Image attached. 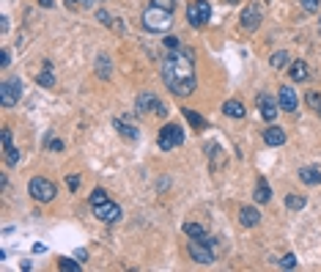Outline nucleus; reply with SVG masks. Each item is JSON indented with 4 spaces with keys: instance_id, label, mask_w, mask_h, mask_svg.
Listing matches in <instances>:
<instances>
[{
    "instance_id": "obj_25",
    "label": "nucleus",
    "mask_w": 321,
    "mask_h": 272,
    "mask_svg": "<svg viewBox=\"0 0 321 272\" xmlns=\"http://www.w3.org/2000/svg\"><path fill=\"white\" fill-rule=\"evenodd\" d=\"M58 267L66 269V272H80V269H83V264H80V261H72V258H60Z\"/></svg>"
},
{
    "instance_id": "obj_13",
    "label": "nucleus",
    "mask_w": 321,
    "mask_h": 272,
    "mask_svg": "<svg viewBox=\"0 0 321 272\" xmlns=\"http://www.w3.org/2000/svg\"><path fill=\"white\" fill-rule=\"evenodd\" d=\"M239 223H242V226H247V228L258 226V223H261V212H258V209H252V206H239Z\"/></svg>"
},
{
    "instance_id": "obj_12",
    "label": "nucleus",
    "mask_w": 321,
    "mask_h": 272,
    "mask_svg": "<svg viewBox=\"0 0 321 272\" xmlns=\"http://www.w3.org/2000/svg\"><path fill=\"white\" fill-rule=\"evenodd\" d=\"M277 102H280V107H283L285 113H297V94H294L291 85H283V88H280Z\"/></svg>"
},
{
    "instance_id": "obj_28",
    "label": "nucleus",
    "mask_w": 321,
    "mask_h": 272,
    "mask_svg": "<svg viewBox=\"0 0 321 272\" xmlns=\"http://www.w3.org/2000/svg\"><path fill=\"white\" fill-rule=\"evenodd\" d=\"M97 72H99V77H110V61H107L105 55H99V61H97Z\"/></svg>"
},
{
    "instance_id": "obj_3",
    "label": "nucleus",
    "mask_w": 321,
    "mask_h": 272,
    "mask_svg": "<svg viewBox=\"0 0 321 272\" xmlns=\"http://www.w3.org/2000/svg\"><path fill=\"white\" fill-rule=\"evenodd\" d=\"M28 193L33 201H42V203H50L52 198L58 195V187L52 185L50 179H42V176H36V179H30L28 185Z\"/></svg>"
},
{
    "instance_id": "obj_37",
    "label": "nucleus",
    "mask_w": 321,
    "mask_h": 272,
    "mask_svg": "<svg viewBox=\"0 0 321 272\" xmlns=\"http://www.w3.org/2000/svg\"><path fill=\"white\" fill-rule=\"evenodd\" d=\"M0 66H3V69L9 66V50H3V52H0Z\"/></svg>"
},
{
    "instance_id": "obj_4",
    "label": "nucleus",
    "mask_w": 321,
    "mask_h": 272,
    "mask_svg": "<svg viewBox=\"0 0 321 272\" xmlns=\"http://www.w3.org/2000/svg\"><path fill=\"white\" fill-rule=\"evenodd\" d=\"M187 19L192 28H203V25L211 19V6L209 0H192V3L187 6Z\"/></svg>"
},
{
    "instance_id": "obj_43",
    "label": "nucleus",
    "mask_w": 321,
    "mask_h": 272,
    "mask_svg": "<svg viewBox=\"0 0 321 272\" xmlns=\"http://www.w3.org/2000/svg\"><path fill=\"white\" fill-rule=\"evenodd\" d=\"M318 31H321V22H318Z\"/></svg>"
},
{
    "instance_id": "obj_30",
    "label": "nucleus",
    "mask_w": 321,
    "mask_h": 272,
    "mask_svg": "<svg viewBox=\"0 0 321 272\" xmlns=\"http://www.w3.org/2000/svg\"><path fill=\"white\" fill-rule=\"evenodd\" d=\"M6 162H9V165H19V152H17L14 146L6 148Z\"/></svg>"
},
{
    "instance_id": "obj_8",
    "label": "nucleus",
    "mask_w": 321,
    "mask_h": 272,
    "mask_svg": "<svg viewBox=\"0 0 321 272\" xmlns=\"http://www.w3.org/2000/svg\"><path fill=\"white\" fill-rule=\"evenodd\" d=\"M138 110H140V113H156V115H165V113H168L165 105L159 102V97H156V94H151V91H143L140 97H138Z\"/></svg>"
},
{
    "instance_id": "obj_1",
    "label": "nucleus",
    "mask_w": 321,
    "mask_h": 272,
    "mask_svg": "<svg viewBox=\"0 0 321 272\" xmlns=\"http://www.w3.org/2000/svg\"><path fill=\"white\" fill-rule=\"evenodd\" d=\"M162 80H165L168 91L173 97H189L195 91V64H192V52L184 50L168 55L162 61Z\"/></svg>"
},
{
    "instance_id": "obj_26",
    "label": "nucleus",
    "mask_w": 321,
    "mask_h": 272,
    "mask_svg": "<svg viewBox=\"0 0 321 272\" xmlns=\"http://www.w3.org/2000/svg\"><path fill=\"white\" fill-rule=\"evenodd\" d=\"M305 102H307V105H310L316 113H321V97H318L316 91H307V94H305Z\"/></svg>"
},
{
    "instance_id": "obj_15",
    "label": "nucleus",
    "mask_w": 321,
    "mask_h": 272,
    "mask_svg": "<svg viewBox=\"0 0 321 272\" xmlns=\"http://www.w3.org/2000/svg\"><path fill=\"white\" fill-rule=\"evenodd\" d=\"M222 113L228 115V118H244V113H247V110H244V105L239 99H228L222 105Z\"/></svg>"
},
{
    "instance_id": "obj_34",
    "label": "nucleus",
    "mask_w": 321,
    "mask_h": 272,
    "mask_svg": "<svg viewBox=\"0 0 321 272\" xmlns=\"http://www.w3.org/2000/svg\"><path fill=\"white\" fill-rule=\"evenodd\" d=\"M305 11H318V0H299Z\"/></svg>"
},
{
    "instance_id": "obj_39",
    "label": "nucleus",
    "mask_w": 321,
    "mask_h": 272,
    "mask_svg": "<svg viewBox=\"0 0 321 272\" xmlns=\"http://www.w3.org/2000/svg\"><path fill=\"white\" fill-rule=\"evenodd\" d=\"M42 6H47V9H50V6H52V0H42Z\"/></svg>"
},
{
    "instance_id": "obj_7",
    "label": "nucleus",
    "mask_w": 321,
    "mask_h": 272,
    "mask_svg": "<svg viewBox=\"0 0 321 272\" xmlns=\"http://www.w3.org/2000/svg\"><path fill=\"white\" fill-rule=\"evenodd\" d=\"M189 256H192V261L203 264V267L214 264V253H211V245H206L203 239H192V242H189Z\"/></svg>"
},
{
    "instance_id": "obj_23",
    "label": "nucleus",
    "mask_w": 321,
    "mask_h": 272,
    "mask_svg": "<svg viewBox=\"0 0 321 272\" xmlns=\"http://www.w3.org/2000/svg\"><path fill=\"white\" fill-rule=\"evenodd\" d=\"M269 64L275 66V69H283V66H291V58H288V52H275V55L269 58Z\"/></svg>"
},
{
    "instance_id": "obj_29",
    "label": "nucleus",
    "mask_w": 321,
    "mask_h": 272,
    "mask_svg": "<svg viewBox=\"0 0 321 272\" xmlns=\"http://www.w3.org/2000/svg\"><path fill=\"white\" fill-rule=\"evenodd\" d=\"M280 267H283V269H294V267H297V256H294V253H285L283 258H280Z\"/></svg>"
},
{
    "instance_id": "obj_6",
    "label": "nucleus",
    "mask_w": 321,
    "mask_h": 272,
    "mask_svg": "<svg viewBox=\"0 0 321 272\" xmlns=\"http://www.w3.org/2000/svg\"><path fill=\"white\" fill-rule=\"evenodd\" d=\"M19 97H22V80H6L3 85H0V105L3 107H14Z\"/></svg>"
},
{
    "instance_id": "obj_14",
    "label": "nucleus",
    "mask_w": 321,
    "mask_h": 272,
    "mask_svg": "<svg viewBox=\"0 0 321 272\" xmlns=\"http://www.w3.org/2000/svg\"><path fill=\"white\" fill-rule=\"evenodd\" d=\"M264 143H266V146H283V143H285V132H283L280 127L264 129Z\"/></svg>"
},
{
    "instance_id": "obj_42",
    "label": "nucleus",
    "mask_w": 321,
    "mask_h": 272,
    "mask_svg": "<svg viewBox=\"0 0 321 272\" xmlns=\"http://www.w3.org/2000/svg\"><path fill=\"white\" fill-rule=\"evenodd\" d=\"M69 3H77V0H69Z\"/></svg>"
},
{
    "instance_id": "obj_5",
    "label": "nucleus",
    "mask_w": 321,
    "mask_h": 272,
    "mask_svg": "<svg viewBox=\"0 0 321 272\" xmlns=\"http://www.w3.org/2000/svg\"><path fill=\"white\" fill-rule=\"evenodd\" d=\"M184 143V129L179 124H165L159 129V148L162 152H173L176 146Z\"/></svg>"
},
{
    "instance_id": "obj_36",
    "label": "nucleus",
    "mask_w": 321,
    "mask_h": 272,
    "mask_svg": "<svg viewBox=\"0 0 321 272\" xmlns=\"http://www.w3.org/2000/svg\"><path fill=\"white\" fill-rule=\"evenodd\" d=\"M97 19L102 25H107V22H110V14H107V11H97Z\"/></svg>"
},
{
    "instance_id": "obj_22",
    "label": "nucleus",
    "mask_w": 321,
    "mask_h": 272,
    "mask_svg": "<svg viewBox=\"0 0 321 272\" xmlns=\"http://www.w3.org/2000/svg\"><path fill=\"white\" fill-rule=\"evenodd\" d=\"M184 118L189 121V124H192L195 129H206V121L201 118V115H198L195 110H189V107H184Z\"/></svg>"
},
{
    "instance_id": "obj_40",
    "label": "nucleus",
    "mask_w": 321,
    "mask_h": 272,
    "mask_svg": "<svg viewBox=\"0 0 321 272\" xmlns=\"http://www.w3.org/2000/svg\"><path fill=\"white\" fill-rule=\"evenodd\" d=\"M77 3H88V0H77Z\"/></svg>"
},
{
    "instance_id": "obj_19",
    "label": "nucleus",
    "mask_w": 321,
    "mask_h": 272,
    "mask_svg": "<svg viewBox=\"0 0 321 272\" xmlns=\"http://www.w3.org/2000/svg\"><path fill=\"white\" fill-rule=\"evenodd\" d=\"M115 129H118V132L124 135V138H129V140L138 138V127H135V124H126L124 118H115Z\"/></svg>"
},
{
    "instance_id": "obj_10",
    "label": "nucleus",
    "mask_w": 321,
    "mask_h": 272,
    "mask_svg": "<svg viewBox=\"0 0 321 272\" xmlns=\"http://www.w3.org/2000/svg\"><path fill=\"white\" fill-rule=\"evenodd\" d=\"M93 215H97L102 223H115V220H121V206L115 201H105V203H99V206H93Z\"/></svg>"
},
{
    "instance_id": "obj_16",
    "label": "nucleus",
    "mask_w": 321,
    "mask_h": 272,
    "mask_svg": "<svg viewBox=\"0 0 321 272\" xmlns=\"http://www.w3.org/2000/svg\"><path fill=\"white\" fill-rule=\"evenodd\" d=\"M291 77L297 80V83H305V80L310 77V69H307L305 61H294L291 64Z\"/></svg>"
},
{
    "instance_id": "obj_27",
    "label": "nucleus",
    "mask_w": 321,
    "mask_h": 272,
    "mask_svg": "<svg viewBox=\"0 0 321 272\" xmlns=\"http://www.w3.org/2000/svg\"><path fill=\"white\" fill-rule=\"evenodd\" d=\"M105 201H110V198H107V193H105L102 187H97V190L91 193V206H99V203H105Z\"/></svg>"
},
{
    "instance_id": "obj_18",
    "label": "nucleus",
    "mask_w": 321,
    "mask_h": 272,
    "mask_svg": "<svg viewBox=\"0 0 321 272\" xmlns=\"http://www.w3.org/2000/svg\"><path fill=\"white\" fill-rule=\"evenodd\" d=\"M184 234H187L189 239H206V228H203L201 223H184Z\"/></svg>"
},
{
    "instance_id": "obj_9",
    "label": "nucleus",
    "mask_w": 321,
    "mask_h": 272,
    "mask_svg": "<svg viewBox=\"0 0 321 272\" xmlns=\"http://www.w3.org/2000/svg\"><path fill=\"white\" fill-rule=\"evenodd\" d=\"M258 113L264 121H275L280 113V102H275L269 94H258Z\"/></svg>"
},
{
    "instance_id": "obj_17",
    "label": "nucleus",
    "mask_w": 321,
    "mask_h": 272,
    "mask_svg": "<svg viewBox=\"0 0 321 272\" xmlns=\"http://www.w3.org/2000/svg\"><path fill=\"white\" fill-rule=\"evenodd\" d=\"M299 179L305 185H321V171L318 168H299Z\"/></svg>"
},
{
    "instance_id": "obj_20",
    "label": "nucleus",
    "mask_w": 321,
    "mask_h": 272,
    "mask_svg": "<svg viewBox=\"0 0 321 272\" xmlns=\"http://www.w3.org/2000/svg\"><path fill=\"white\" fill-rule=\"evenodd\" d=\"M39 85H42V88H52V85H55V74H52V64H44L42 74H39Z\"/></svg>"
},
{
    "instance_id": "obj_41",
    "label": "nucleus",
    "mask_w": 321,
    "mask_h": 272,
    "mask_svg": "<svg viewBox=\"0 0 321 272\" xmlns=\"http://www.w3.org/2000/svg\"><path fill=\"white\" fill-rule=\"evenodd\" d=\"M228 3H236V0H228Z\"/></svg>"
},
{
    "instance_id": "obj_33",
    "label": "nucleus",
    "mask_w": 321,
    "mask_h": 272,
    "mask_svg": "<svg viewBox=\"0 0 321 272\" xmlns=\"http://www.w3.org/2000/svg\"><path fill=\"white\" fill-rule=\"evenodd\" d=\"M47 148H50V152H63V140H58V138H47Z\"/></svg>"
},
{
    "instance_id": "obj_24",
    "label": "nucleus",
    "mask_w": 321,
    "mask_h": 272,
    "mask_svg": "<svg viewBox=\"0 0 321 272\" xmlns=\"http://www.w3.org/2000/svg\"><path fill=\"white\" fill-rule=\"evenodd\" d=\"M305 195H285V206L294 209V212H299V209H305Z\"/></svg>"
},
{
    "instance_id": "obj_11",
    "label": "nucleus",
    "mask_w": 321,
    "mask_h": 272,
    "mask_svg": "<svg viewBox=\"0 0 321 272\" xmlns=\"http://www.w3.org/2000/svg\"><path fill=\"white\" fill-rule=\"evenodd\" d=\"M242 28L244 31H255L258 25H261V9L258 6H244V11H242Z\"/></svg>"
},
{
    "instance_id": "obj_35",
    "label": "nucleus",
    "mask_w": 321,
    "mask_h": 272,
    "mask_svg": "<svg viewBox=\"0 0 321 272\" xmlns=\"http://www.w3.org/2000/svg\"><path fill=\"white\" fill-rule=\"evenodd\" d=\"M165 47H168V50H179L181 44H179V39H176V36H168L165 39Z\"/></svg>"
},
{
    "instance_id": "obj_2",
    "label": "nucleus",
    "mask_w": 321,
    "mask_h": 272,
    "mask_svg": "<svg viewBox=\"0 0 321 272\" xmlns=\"http://www.w3.org/2000/svg\"><path fill=\"white\" fill-rule=\"evenodd\" d=\"M143 28L151 33H165L173 28V11H165L159 6H148L143 11Z\"/></svg>"
},
{
    "instance_id": "obj_31",
    "label": "nucleus",
    "mask_w": 321,
    "mask_h": 272,
    "mask_svg": "<svg viewBox=\"0 0 321 272\" xmlns=\"http://www.w3.org/2000/svg\"><path fill=\"white\" fill-rule=\"evenodd\" d=\"M151 6H159L165 11H176V0H151Z\"/></svg>"
},
{
    "instance_id": "obj_21",
    "label": "nucleus",
    "mask_w": 321,
    "mask_h": 272,
    "mask_svg": "<svg viewBox=\"0 0 321 272\" xmlns=\"http://www.w3.org/2000/svg\"><path fill=\"white\" fill-rule=\"evenodd\" d=\"M269 198H272V190H269V185H266V182L261 179L255 185V201L258 203H269Z\"/></svg>"
},
{
    "instance_id": "obj_32",
    "label": "nucleus",
    "mask_w": 321,
    "mask_h": 272,
    "mask_svg": "<svg viewBox=\"0 0 321 272\" xmlns=\"http://www.w3.org/2000/svg\"><path fill=\"white\" fill-rule=\"evenodd\" d=\"M0 143H3V152H6V148H11V129L9 127L0 132Z\"/></svg>"
},
{
    "instance_id": "obj_38",
    "label": "nucleus",
    "mask_w": 321,
    "mask_h": 272,
    "mask_svg": "<svg viewBox=\"0 0 321 272\" xmlns=\"http://www.w3.org/2000/svg\"><path fill=\"white\" fill-rule=\"evenodd\" d=\"M77 185H80L77 176H69V187H72V190H77Z\"/></svg>"
}]
</instances>
